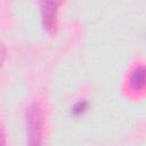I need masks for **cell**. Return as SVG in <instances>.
<instances>
[{
  "mask_svg": "<svg viewBox=\"0 0 146 146\" xmlns=\"http://www.w3.org/2000/svg\"><path fill=\"white\" fill-rule=\"evenodd\" d=\"M26 136L29 146H41L43 131V113L38 103H32L25 112Z\"/></svg>",
  "mask_w": 146,
  "mask_h": 146,
  "instance_id": "6da1fadb",
  "label": "cell"
},
{
  "mask_svg": "<svg viewBox=\"0 0 146 146\" xmlns=\"http://www.w3.org/2000/svg\"><path fill=\"white\" fill-rule=\"evenodd\" d=\"M58 6H59V2H57V1H42V2H40L42 24H43L44 29L50 33L56 31Z\"/></svg>",
  "mask_w": 146,
  "mask_h": 146,
  "instance_id": "7a4b0ae2",
  "label": "cell"
},
{
  "mask_svg": "<svg viewBox=\"0 0 146 146\" xmlns=\"http://www.w3.org/2000/svg\"><path fill=\"white\" fill-rule=\"evenodd\" d=\"M130 86L133 90L140 91L146 88V67L145 66H138L136 67L131 73L129 78Z\"/></svg>",
  "mask_w": 146,
  "mask_h": 146,
  "instance_id": "3957f363",
  "label": "cell"
},
{
  "mask_svg": "<svg viewBox=\"0 0 146 146\" xmlns=\"http://www.w3.org/2000/svg\"><path fill=\"white\" fill-rule=\"evenodd\" d=\"M88 106H89L88 102H86V100L79 102L78 104H75V105L73 106V108H72V113H73L74 115H80V114L84 113V112L88 110Z\"/></svg>",
  "mask_w": 146,
  "mask_h": 146,
  "instance_id": "277c9868",
  "label": "cell"
},
{
  "mask_svg": "<svg viewBox=\"0 0 146 146\" xmlns=\"http://www.w3.org/2000/svg\"><path fill=\"white\" fill-rule=\"evenodd\" d=\"M1 140H2V145L1 146H6V135H5V130H3V128L1 129Z\"/></svg>",
  "mask_w": 146,
  "mask_h": 146,
  "instance_id": "5b68a950",
  "label": "cell"
},
{
  "mask_svg": "<svg viewBox=\"0 0 146 146\" xmlns=\"http://www.w3.org/2000/svg\"><path fill=\"white\" fill-rule=\"evenodd\" d=\"M5 56H6V51H5V46H1V57H2V63L5 60Z\"/></svg>",
  "mask_w": 146,
  "mask_h": 146,
  "instance_id": "8992f818",
  "label": "cell"
}]
</instances>
